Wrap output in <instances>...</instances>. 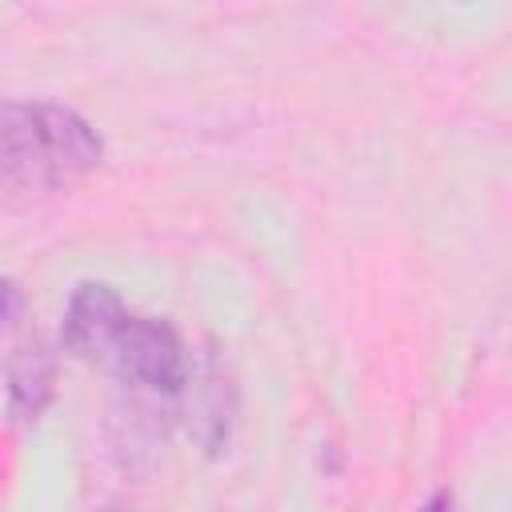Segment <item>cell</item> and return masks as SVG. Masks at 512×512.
Returning a JSON list of instances; mask_svg holds the SVG:
<instances>
[{
    "label": "cell",
    "instance_id": "1",
    "mask_svg": "<svg viewBox=\"0 0 512 512\" xmlns=\"http://www.w3.org/2000/svg\"><path fill=\"white\" fill-rule=\"evenodd\" d=\"M60 348L76 360L108 368L120 384L152 396H180L192 380L180 332L168 320L132 312L104 280H80L68 296Z\"/></svg>",
    "mask_w": 512,
    "mask_h": 512
},
{
    "label": "cell",
    "instance_id": "2",
    "mask_svg": "<svg viewBox=\"0 0 512 512\" xmlns=\"http://www.w3.org/2000/svg\"><path fill=\"white\" fill-rule=\"evenodd\" d=\"M104 160L96 128L52 100H4L0 168L12 192H60Z\"/></svg>",
    "mask_w": 512,
    "mask_h": 512
},
{
    "label": "cell",
    "instance_id": "3",
    "mask_svg": "<svg viewBox=\"0 0 512 512\" xmlns=\"http://www.w3.org/2000/svg\"><path fill=\"white\" fill-rule=\"evenodd\" d=\"M4 416L8 428H28L44 416V408L56 396V356L52 348L28 332V336H4Z\"/></svg>",
    "mask_w": 512,
    "mask_h": 512
},
{
    "label": "cell",
    "instance_id": "4",
    "mask_svg": "<svg viewBox=\"0 0 512 512\" xmlns=\"http://www.w3.org/2000/svg\"><path fill=\"white\" fill-rule=\"evenodd\" d=\"M416 512H456V500H452L448 488H436V492L424 496V504H420Z\"/></svg>",
    "mask_w": 512,
    "mask_h": 512
},
{
    "label": "cell",
    "instance_id": "5",
    "mask_svg": "<svg viewBox=\"0 0 512 512\" xmlns=\"http://www.w3.org/2000/svg\"><path fill=\"white\" fill-rule=\"evenodd\" d=\"M96 512H124V508H116V504H104V508H96Z\"/></svg>",
    "mask_w": 512,
    "mask_h": 512
}]
</instances>
